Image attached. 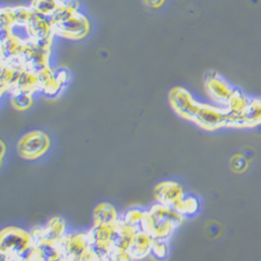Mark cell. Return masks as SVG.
<instances>
[{
  "instance_id": "cell-1",
  "label": "cell",
  "mask_w": 261,
  "mask_h": 261,
  "mask_svg": "<svg viewBox=\"0 0 261 261\" xmlns=\"http://www.w3.org/2000/svg\"><path fill=\"white\" fill-rule=\"evenodd\" d=\"M185 219L175 208L156 203L147 210L141 230L150 234L154 239L168 241Z\"/></svg>"
},
{
  "instance_id": "cell-2",
  "label": "cell",
  "mask_w": 261,
  "mask_h": 261,
  "mask_svg": "<svg viewBox=\"0 0 261 261\" xmlns=\"http://www.w3.org/2000/svg\"><path fill=\"white\" fill-rule=\"evenodd\" d=\"M35 246L32 234L27 231L9 227L2 231V255L11 259H24Z\"/></svg>"
},
{
  "instance_id": "cell-3",
  "label": "cell",
  "mask_w": 261,
  "mask_h": 261,
  "mask_svg": "<svg viewBox=\"0 0 261 261\" xmlns=\"http://www.w3.org/2000/svg\"><path fill=\"white\" fill-rule=\"evenodd\" d=\"M49 148V139L42 132L27 134L18 144L19 154L28 160H35L44 155Z\"/></svg>"
},
{
  "instance_id": "cell-4",
  "label": "cell",
  "mask_w": 261,
  "mask_h": 261,
  "mask_svg": "<svg viewBox=\"0 0 261 261\" xmlns=\"http://www.w3.org/2000/svg\"><path fill=\"white\" fill-rule=\"evenodd\" d=\"M59 246L68 261H81L84 255L90 250L88 234L83 233H67Z\"/></svg>"
},
{
  "instance_id": "cell-5",
  "label": "cell",
  "mask_w": 261,
  "mask_h": 261,
  "mask_svg": "<svg viewBox=\"0 0 261 261\" xmlns=\"http://www.w3.org/2000/svg\"><path fill=\"white\" fill-rule=\"evenodd\" d=\"M193 121L201 127L213 130L223 126H228L229 115L227 110L208 105H200Z\"/></svg>"
},
{
  "instance_id": "cell-6",
  "label": "cell",
  "mask_w": 261,
  "mask_h": 261,
  "mask_svg": "<svg viewBox=\"0 0 261 261\" xmlns=\"http://www.w3.org/2000/svg\"><path fill=\"white\" fill-rule=\"evenodd\" d=\"M157 203L176 208L184 199L185 193L182 186L175 181H163L159 183L154 190Z\"/></svg>"
},
{
  "instance_id": "cell-7",
  "label": "cell",
  "mask_w": 261,
  "mask_h": 261,
  "mask_svg": "<svg viewBox=\"0 0 261 261\" xmlns=\"http://www.w3.org/2000/svg\"><path fill=\"white\" fill-rule=\"evenodd\" d=\"M170 100L173 109L179 115L193 121L201 103L195 101L191 95L183 89L173 90L171 92Z\"/></svg>"
},
{
  "instance_id": "cell-8",
  "label": "cell",
  "mask_w": 261,
  "mask_h": 261,
  "mask_svg": "<svg viewBox=\"0 0 261 261\" xmlns=\"http://www.w3.org/2000/svg\"><path fill=\"white\" fill-rule=\"evenodd\" d=\"M154 244V238L150 234L143 230H138L129 247L128 254L134 261H139L150 255L151 247Z\"/></svg>"
},
{
  "instance_id": "cell-9",
  "label": "cell",
  "mask_w": 261,
  "mask_h": 261,
  "mask_svg": "<svg viewBox=\"0 0 261 261\" xmlns=\"http://www.w3.org/2000/svg\"><path fill=\"white\" fill-rule=\"evenodd\" d=\"M53 28H55L60 34L71 37H82L87 32V23L84 17L75 12L70 18L63 21V22L54 24Z\"/></svg>"
},
{
  "instance_id": "cell-10",
  "label": "cell",
  "mask_w": 261,
  "mask_h": 261,
  "mask_svg": "<svg viewBox=\"0 0 261 261\" xmlns=\"http://www.w3.org/2000/svg\"><path fill=\"white\" fill-rule=\"evenodd\" d=\"M120 216L116 209L109 203H100L93 212V226L116 225Z\"/></svg>"
},
{
  "instance_id": "cell-11",
  "label": "cell",
  "mask_w": 261,
  "mask_h": 261,
  "mask_svg": "<svg viewBox=\"0 0 261 261\" xmlns=\"http://www.w3.org/2000/svg\"><path fill=\"white\" fill-rule=\"evenodd\" d=\"M261 124V99L249 102L245 112L241 116L239 127H248Z\"/></svg>"
},
{
  "instance_id": "cell-12",
  "label": "cell",
  "mask_w": 261,
  "mask_h": 261,
  "mask_svg": "<svg viewBox=\"0 0 261 261\" xmlns=\"http://www.w3.org/2000/svg\"><path fill=\"white\" fill-rule=\"evenodd\" d=\"M45 229V241L59 245L62 239L67 234L66 232V224L61 217H54L47 225L44 227Z\"/></svg>"
},
{
  "instance_id": "cell-13",
  "label": "cell",
  "mask_w": 261,
  "mask_h": 261,
  "mask_svg": "<svg viewBox=\"0 0 261 261\" xmlns=\"http://www.w3.org/2000/svg\"><path fill=\"white\" fill-rule=\"evenodd\" d=\"M209 86L208 89L209 92L211 94V96L221 103H225L228 105V102L230 101L232 95H233V91L229 88V86L223 82L220 81L219 79H212L209 81Z\"/></svg>"
},
{
  "instance_id": "cell-14",
  "label": "cell",
  "mask_w": 261,
  "mask_h": 261,
  "mask_svg": "<svg viewBox=\"0 0 261 261\" xmlns=\"http://www.w3.org/2000/svg\"><path fill=\"white\" fill-rule=\"evenodd\" d=\"M146 212L147 210H143L140 208H130L126 210L122 216H120V219L124 224L134 227L137 230H141Z\"/></svg>"
},
{
  "instance_id": "cell-15",
  "label": "cell",
  "mask_w": 261,
  "mask_h": 261,
  "mask_svg": "<svg viewBox=\"0 0 261 261\" xmlns=\"http://www.w3.org/2000/svg\"><path fill=\"white\" fill-rule=\"evenodd\" d=\"M175 209L185 217L192 216L198 213L200 209V202L197 198L191 197V195H185L184 199L176 206Z\"/></svg>"
},
{
  "instance_id": "cell-16",
  "label": "cell",
  "mask_w": 261,
  "mask_h": 261,
  "mask_svg": "<svg viewBox=\"0 0 261 261\" xmlns=\"http://www.w3.org/2000/svg\"><path fill=\"white\" fill-rule=\"evenodd\" d=\"M34 11L43 16H51L59 8L58 0H35Z\"/></svg>"
},
{
  "instance_id": "cell-17",
  "label": "cell",
  "mask_w": 261,
  "mask_h": 261,
  "mask_svg": "<svg viewBox=\"0 0 261 261\" xmlns=\"http://www.w3.org/2000/svg\"><path fill=\"white\" fill-rule=\"evenodd\" d=\"M150 255L155 259L164 261L169 255V246L167 241H161V239H154L153 247H151Z\"/></svg>"
},
{
  "instance_id": "cell-18",
  "label": "cell",
  "mask_w": 261,
  "mask_h": 261,
  "mask_svg": "<svg viewBox=\"0 0 261 261\" xmlns=\"http://www.w3.org/2000/svg\"><path fill=\"white\" fill-rule=\"evenodd\" d=\"M17 92H15L13 97V103L17 109L23 110V109H28L32 105V96L30 92L16 89Z\"/></svg>"
},
{
  "instance_id": "cell-19",
  "label": "cell",
  "mask_w": 261,
  "mask_h": 261,
  "mask_svg": "<svg viewBox=\"0 0 261 261\" xmlns=\"http://www.w3.org/2000/svg\"><path fill=\"white\" fill-rule=\"evenodd\" d=\"M249 167V160L244 155H236L231 160V168L235 172H244Z\"/></svg>"
},
{
  "instance_id": "cell-20",
  "label": "cell",
  "mask_w": 261,
  "mask_h": 261,
  "mask_svg": "<svg viewBox=\"0 0 261 261\" xmlns=\"http://www.w3.org/2000/svg\"><path fill=\"white\" fill-rule=\"evenodd\" d=\"M243 155H244L248 160H250V159L253 158V156H254V150L251 149V148H248V149L245 150V153H244Z\"/></svg>"
}]
</instances>
